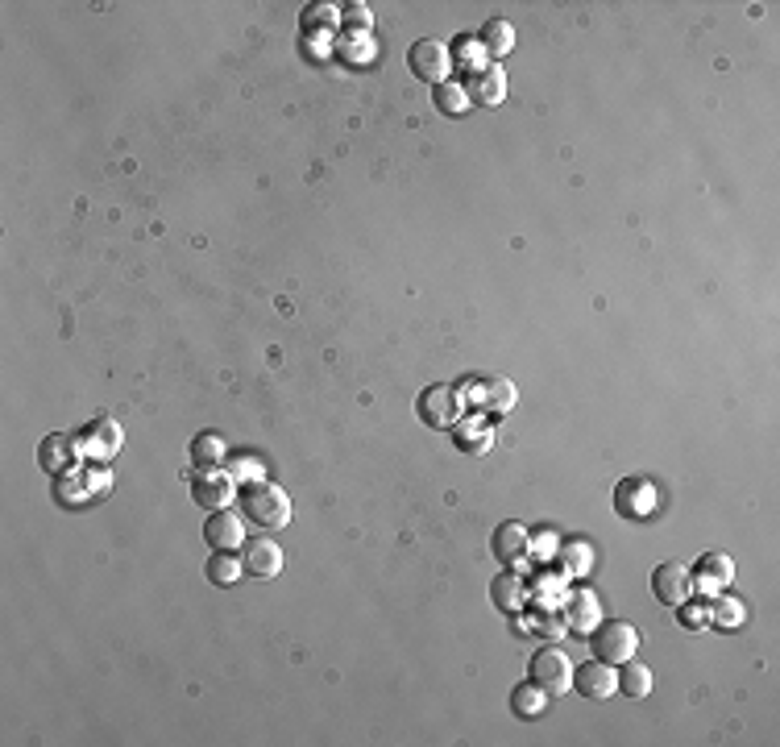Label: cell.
Wrapping results in <instances>:
<instances>
[{
	"label": "cell",
	"instance_id": "obj_1",
	"mask_svg": "<svg viewBox=\"0 0 780 747\" xmlns=\"http://www.w3.org/2000/svg\"><path fill=\"white\" fill-rule=\"evenodd\" d=\"M241 511L245 519H254L258 528H287L291 523V498L283 486L274 482H249L241 490Z\"/></svg>",
	"mask_w": 780,
	"mask_h": 747
},
{
	"label": "cell",
	"instance_id": "obj_2",
	"mask_svg": "<svg viewBox=\"0 0 780 747\" xmlns=\"http://www.w3.org/2000/svg\"><path fill=\"white\" fill-rule=\"evenodd\" d=\"M527 673H532V681L544 689L548 698L552 694L561 698V694H569V689H573V660L565 656V648H556V644L536 648L532 664H527Z\"/></svg>",
	"mask_w": 780,
	"mask_h": 747
},
{
	"label": "cell",
	"instance_id": "obj_3",
	"mask_svg": "<svg viewBox=\"0 0 780 747\" xmlns=\"http://www.w3.org/2000/svg\"><path fill=\"white\" fill-rule=\"evenodd\" d=\"M415 411H420V420L428 428H457V420L465 415V403H461V391L449 382H436L428 391L415 399Z\"/></svg>",
	"mask_w": 780,
	"mask_h": 747
},
{
	"label": "cell",
	"instance_id": "obj_4",
	"mask_svg": "<svg viewBox=\"0 0 780 747\" xmlns=\"http://www.w3.org/2000/svg\"><path fill=\"white\" fill-rule=\"evenodd\" d=\"M590 644H594V656H598V660H606V664H623V660H631L635 648H639V631H635L631 623H623V619H606V623H598V631L590 635Z\"/></svg>",
	"mask_w": 780,
	"mask_h": 747
},
{
	"label": "cell",
	"instance_id": "obj_5",
	"mask_svg": "<svg viewBox=\"0 0 780 747\" xmlns=\"http://www.w3.org/2000/svg\"><path fill=\"white\" fill-rule=\"evenodd\" d=\"M407 67H411V75H420L424 83H444L453 75V50L444 46V42H436V38H424V42H415L411 50H407Z\"/></svg>",
	"mask_w": 780,
	"mask_h": 747
},
{
	"label": "cell",
	"instance_id": "obj_6",
	"mask_svg": "<svg viewBox=\"0 0 780 747\" xmlns=\"http://www.w3.org/2000/svg\"><path fill=\"white\" fill-rule=\"evenodd\" d=\"M191 498H195V507H208V511L229 507L233 474H229V469H220V465H200L191 474Z\"/></svg>",
	"mask_w": 780,
	"mask_h": 747
},
{
	"label": "cell",
	"instance_id": "obj_7",
	"mask_svg": "<svg viewBox=\"0 0 780 747\" xmlns=\"http://www.w3.org/2000/svg\"><path fill=\"white\" fill-rule=\"evenodd\" d=\"M693 590H698V581H693V569L689 565H681V561L656 565V573H652V594L664 606H685L693 598Z\"/></svg>",
	"mask_w": 780,
	"mask_h": 747
},
{
	"label": "cell",
	"instance_id": "obj_8",
	"mask_svg": "<svg viewBox=\"0 0 780 747\" xmlns=\"http://www.w3.org/2000/svg\"><path fill=\"white\" fill-rule=\"evenodd\" d=\"M573 689H577L581 698H590V702L615 698V694H619V673H615V664H606V660L581 664V669H573Z\"/></svg>",
	"mask_w": 780,
	"mask_h": 747
},
{
	"label": "cell",
	"instance_id": "obj_9",
	"mask_svg": "<svg viewBox=\"0 0 780 747\" xmlns=\"http://www.w3.org/2000/svg\"><path fill=\"white\" fill-rule=\"evenodd\" d=\"M660 507V490L648 478H627L615 486V511L631 515V519H648Z\"/></svg>",
	"mask_w": 780,
	"mask_h": 747
},
{
	"label": "cell",
	"instance_id": "obj_10",
	"mask_svg": "<svg viewBox=\"0 0 780 747\" xmlns=\"http://www.w3.org/2000/svg\"><path fill=\"white\" fill-rule=\"evenodd\" d=\"M527 552H532V532H527L523 523H515V519L498 523V528H494V557L503 565H519Z\"/></svg>",
	"mask_w": 780,
	"mask_h": 747
},
{
	"label": "cell",
	"instance_id": "obj_11",
	"mask_svg": "<svg viewBox=\"0 0 780 747\" xmlns=\"http://www.w3.org/2000/svg\"><path fill=\"white\" fill-rule=\"evenodd\" d=\"M204 540L212 544V552H233L245 544V528H241V515L233 511H212L208 523H204Z\"/></svg>",
	"mask_w": 780,
	"mask_h": 747
},
{
	"label": "cell",
	"instance_id": "obj_12",
	"mask_svg": "<svg viewBox=\"0 0 780 747\" xmlns=\"http://www.w3.org/2000/svg\"><path fill=\"white\" fill-rule=\"evenodd\" d=\"M241 561H245V573H249V577L270 581V577L283 573V548H278L274 540H249Z\"/></svg>",
	"mask_w": 780,
	"mask_h": 747
},
{
	"label": "cell",
	"instance_id": "obj_13",
	"mask_svg": "<svg viewBox=\"0 0 780 747\" xmlns=\"http://www.w3.org/2000/svg\"><path fill=\"white\" fill-rule=\"evenodd\" d=\"M465 92H469V100H478V104H486V108L503 104V100H507V75H503V67H498V63H486L478 75H469Z\"/></svg>",
	"mask_w": 780,
	"mask_h": 747
},
{
	"label": "cell",
	"instance_id": "obj_14",
	"mask_svg": "<svg viewBox=\"0 0 780 747\" xmlns=\"http://www.w3.org/2000/svg\"><path fill=\"white\" fill-rule=\"evenodd\" d=\"M490 598L498 611H507V615H519L523 606H527V581L519 573H498L490 581Z\"/></svg>",
	"mask_w": 780,
	"mask_h": 747
},
{
	"label": "cell",
	"instance_id": "obj_15",
	"mask_svg": "<svg viewBox=\"0 0 780 747\" xmlns=\"http://www.w3.org/2000/svg\"><path fill=\"white\" fill-rule=\"evenodd\" d=\"M38 465L46 469V474H71V465H75V445H71V436H63V432L46 436L42 445H38Z\"/></svg>",
	"mask_w": 780,
	"mask_h": 747
},
{
	"label": "cell",
	"instance_id": "obj_16",
	"mask_svg": "<svg viewBox=\"0 0 780 747\" xmlns=\"http://www.w3.org/2000/svg\"><path fill=\"white\" fill-rule=\"evenodd\" d=\"M515 399H519L515 382L503 378V374H494V378H486V382L478 386V403H482L490 415H507V411L515 407Z\"/></svg>",
	"mask_w": 780,
	"mask_h": 747
},
{
	"label": "cell",
	"instance_id": "obj_17",
	"mask_svg": "<svg viewBox=\"0 0 780 747\" xmlns=\"http://www.w3.org/2000/svg\"><path fill=\"white\" fill-rule=\"evenodd\" d=\"M478 46L490 54V59H503V54H511V50H515V30H511V21L490 17L482 30H478Z\"/></svg>",
	"mask_w": 780,
	"mask_h": 747
},
{
	"label": "cell",
	"instance_id": "obj_18",
	"mask_svg": "<svg viewBox=\"0 0 780 747\" xmlns=\"http://www.w3.org/2000/svg\"><path fill=\"white\" fill-rule=\"evenodd\" d=\"M432 104L440 108L444 117H461V113H469V92H465V83H457V79H444V83H436L432 88Z\"/></svg>",
	"mask_w": 780,
	"mask_h": 747
},
{
	"label": "cell",
	"instance_id": "obj_19",
	"mask_svg": "<svg viewBox=\"0 0 780 747\" xmlns=\"http://www.w3.org/2000/svg\"><path fill=\"white\" fill-rule=\"evenodd\" d=\"M735 577V565L727 552H706V557L693 565V581H702V586H727Z\"/></svg>",
	"mask_w": 780,
	"mask_h": 747
},
{
	"label": "cell",
	"instance_id": "obj_20",
	"mask_svg": "<svg viewBox=\"0 0 780 747\" xmlns=\"http://www.w3.org/2000/svg\"><path fill=\"white\" fill-rule=\"evenodd\" d=\"M511 710L519 718H540L548 710V694L536 685V681H527V685H515V694H511Z\"/></svg>",
	"mask_w": 780,
	"mask_h": 747
},
{
	"label": "cell",
	"instance_id": "obj_21",
	"mask_svg": "<svg viewBox=\"0 0 780 747\" xmlns=\"http://www.w3.org/2000/svg\"><path fill=\"white\" fill-rule=\"evenodd\" d=\"M619 689L627 698H648L652 694V669H648V664H639V660H623Z\"/></svg>",
	"mask_w": 780,
	"mask_h": 747
},
{
	"label": "cell",
	"instance_id": "obj_22",
	"mask_svg": "<svg viewBox=\"0 0 780 747\" xmlns=\"http://www.w3.org/2000/svg\"><path fill=\"white\" fill-rule=\"evenodd\" d=\"M457 445L465 453H486L494 445V432L486 420H457Z\"/></svg>",
	"mask_w": 780,
	"mask_h": 747
},
{
	"label": "cell",
	"instance_id": "obj_23",
	"mask_svg": "<svg viewBox=\"0 0 780 747\" xmlns=\"http://www.w3.org/2000/svg\"><path fill=\"white\" fill-rule=\"evenodd\" d=\"M245 577V561H237L233 552H216V557L208 561V581L212 586H233V581Z\"/></svg>",
	"mask_w": 780,
	"mask_h": 747
},
{
	"label": "cell",
	"instance_id": "obj_24",
	"mask_svg": "<svg viewBox=\"0 0 780 747\" xmlns=\"http://www.w3.org/2000/svg\"><path fill=\"white\" fill-rule=\"evenodd\" d=\"M191 457L200 461V465H216V461H225V440H220L216 432L195 436V440H191Z\"/></svg>",
	"mask_w": 780,
	"mask_h": 747
},
{
	"label": "cell",
	"instance_id": "obj_25",
	"mask_svg": "<svg viewBox=\"0 0 780 747\" xmlns=\"http://www.w3.org/2000/svg\"><path fill=\"white\" fill-rule=\"evenodd\" d=\"M598 619V598L594 594H577L573 598V611H569V623L577 631H590V623Z\"/></svg>",
	"mask_w": 780,
	"mask_h": 747
},
{
	"label": "cell",
	"instance_id": "obj_26",
	"mask_svg": "<svg viewBox=\"0 0 780 747\" xmlns=\"http://www.w3.org/2000/svg\"><path fill=\"white\" fill-rule=\"evenodd\" d=\"M561 557H565V565H569L573 577H585V573H590V565H594V548L590 544H569Z\"/></svg>",
	"mask_w": 780,
	"mask_h": 747
},
{
	"label": "cell",
	"instance_id": "obj_27",
	"mask_svg": "<svg viewBox=\"0 0 780 747\" xmlns=\"http://www.w3.org/2000/svg\"><path fill=\"white\" fill-rule=\"evenodd\" d=\"M714 619L727 623V627L743 623V602H739V598H718V602H714Z\"/></svg>",
	"mask_w": 780,
	"mask_h": 747
},
{
	"label": "cell",
	"instance_id": "obj_28",
	"mask_svg": "<svg viewBox=\"0 0 780 747\" xmlns=\"http://www.w3.org/2000/svg\"><path fill=\"white\" fill-rule=\"evenodd\" d=\"M345 21H349V25H370L366 5H349V9H345Z\"/></svg>",
	"mask_w": 780,
	"mask_h": 747
}]
</instances>
